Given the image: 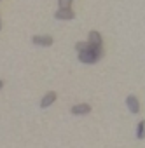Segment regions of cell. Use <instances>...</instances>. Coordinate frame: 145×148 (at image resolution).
Listing matches in <instances>:
<instances>
[{"mask_svg": "<svg viewBox=\"0 0 145 148\" xmlns=\"http://www.w3.org/2000/svg\"><path fill=\"white\" fill-rule=\"evenodd\" d=\"M32 42H33V45H40V47H49V45H52V37L51 35H35L33 38H32Z\"/></svg>", "mask_w": 145, "mask_h": 148, "instance_id": "cell-2", "label": "cell"}, {"mask_svg": "<svg viewBox=\"0 0 145 148\" xmlns=\"http://www.w3.org/2000/svg\"><path fill=\"white\" fill-rule=\"evenodd\" d=\"M54 18L59 19V21H72L75 18V12L72 11V9H58L54 12Z\"/></svg>", "mask_w": 145, "mask_h": 148, "instance_id": "cell-3", "label": "cell"}, {"mask_svg": "<svg viewBox=\"0 0 145 148\" xmlns=\"http://www.w3.org/2000/svg\"><path fill=\"white\" fill-rule=\"evenodd\" d=\"M75 49H77V52H84V51H89V44H88L86 40H81V42H77V44H75Z\"/></svg>", "mask_w": 145, "mask_h": 148, "instance_id": "cell-9", "label": "cell"}, {"mask_svg": "<svg viewBox=\"0 0 145 148\" xmlns=\"http://www.w3.org/2000/svg\"><path fill=\"white\" fill-rule=\"evenodd\" d=\"M56 98H58V94H56L54 91H49L47 94H44V98H42V101H40V106H42V108H49V106L56 101Z\"/></svg>", "mask_w": 145, "mask_h": 148, "instance_id": "cell-7", "label": "cell"}, {"mask_svg": "<svg viewBox=\"0 0 145 148\" xmlns=\"http://www.w3.org/2000/svg\"><path fill=\"white\" fill-rule=\"evenodd\" d=\"M70 112H72V115H86V113L91 112V105H88V103H79V105H74V106H72Z\"/></svg>", "mask_w": 145, "mask_h": 148, "instance_id": "cell-6", "label": "cell"}, {"mask_svg": "<svg viewBox=\"0 0 145 148\" xmlns=\"http://www.w3.org/2000/svg\"><path fill=\"white\" fill-rule=\"evenodd\" d=\"M0 30H2V18H0Z\"/></svg>", "mask_w": 145, "mask_h": 148, "instance_id": "cell-12", "label": "cell"}, {"mask_svg": "<svg viewBox=\"0 0 145 148\" xmlns=\"http://www.w3.org/2000/svg\"><path fill=\"white\" fill-rule=\"evenodd\" d=\"M59 9H72V0H58Z\"/></svg>", "mask_w": 145, "mask_h": 148, "instance_id": "cell-10", "label": "cell"}, {"mask_svg": "<svg viewBox=\"0 0 145 148\" xmlns=\"http://www.w3.org/2000/svg\"><path fill=\"white\" fill-rule=\"evenodd\" d=\"M79 61L84 63V64H95L98 61V58L95 56V52L89 49V51H84V52H79Z\"/></svg>", "mask_w": 145, "mask_h": 148, "instance_id": "cell-4", "label": "cell"}, {"mask_svg": "<svg viewBox=\"0 0 145 148\" xmlns=\"http://www.w3.org/2000/svg\"><path fill=\"white\" fill-rule=\"evenodd\" d=\"M136 138H138V139H143V138H145V120H140V122H138V127H136Z\"/></svg>", "mask_w": 145, "mask_h": 148, "instance_id": "cell-8", "label": "cell"}, {"mask_svg": "<svg viewBox=\"0 0 145 148\" xmlns=\"http://www.w3.org/2000/svg\"><path fill=\"white\" fill-rule=\"evenodd\" d=\"M88 44H89L91 47H103V38H102L100 32L91 30L89 35H88Z\"/></svg>", "mask_w": 145, "mask_h": 148, "instance_id": "cell-1", "label": "cell"}, {"mask_svg": "<svg viewBox=\"0 0 145 148\" xmlns=\"http://www.w3.org/2000/svg\"><path fill=\"white\" fill-rule=\"evenodd\" d=\"M126 105H128V110L131 112V113H138L140 112V101H138V98L136 96H133V94H129L128 98H126Z\"/></svg>", "mask_w": 145, "mask_h": 148, "instance_id": "cell-5", "label": "cell"}, {"mask_svg": "<svg viewBox=\"0 0 145 148\" xmlns=\"http://www.w3.org/2000/svg\"><path fill=\"white\" fill-rule=\"evenodd\" d=\"M2 87H4V80H0V91H2Z\"/></svg>", "mask_w": 145, "mask_h": 148, "instance_id": "cell-11", "label": "cell"}]
</instances>
